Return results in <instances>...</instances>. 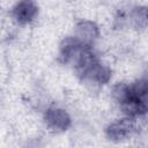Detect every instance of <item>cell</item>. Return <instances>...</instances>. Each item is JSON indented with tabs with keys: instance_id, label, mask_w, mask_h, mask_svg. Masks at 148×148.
<instances>
[{
	"instance_id": "1",
	"label": "cell",
	"mask_w": 148,
	"mask_h": 148,
	"mask_svg": "<svg viewBox=\"0 0 148 148\" xmlns=\"http://www.w3.org/2000/svg\"><path fill=\"white\" fill-rule=\"evenodd\" d=\"M113 96L123 112L130 117H141L148 112V87L141 80L118 84Z\"/></svg>"
},
{
	"instance_id": "2",
	"label": "cell",
	"mask_w": 148,
	"mask_h": 148,
	"mask_svg": "<svg viewBox=\"0 0 148 148\" xmlns=\"http://www.w3.org/2000/svg\"><path fill=\"white\" fill-rule=\"evenodd\" d=\"M140 128L139 117H127L111 123L106 127V136L111 141H123L127 140L134 135Z\"/></svg>"
},
{
	"instance_id": "3",
	"label": "cell",
	"mask_w": 148,
	"mask_h": 148,
	"mask_svg": "<svg viewBox=\"0 0 148 148\" xmlns=\"http://www.w3.org/2000/svg\"><path fill=\"white\" fill-rule=\"evenodd\" d=\"M44 121L46 126L53 132H64L68 130L72 124L69 114L65 110L59 108L47 109L44 114Z\"/></svg>"
},
{
	"instance_id": "4",
	"label": "cell",
	"mask_w": 148,
	"mask_h": 148,
	"mask_svg": "<svg viewBox=\"0 0 148 148\" xmlns=\"http://www.w3.org/2000/svg\"><path fill=\"white\" fill-rule=\"evenodd\" d=\"M38 14V7L34 0H20L12 9V16L18 24L32 22Z\"/></svg>"
},
{
	"instance_id": "5",
	"label": "cell",
	"mask_w": 148,
	"mask_h": 148,
	"mask_svg": "<svg viewBox=\"0 0 148 148\" xmlns=\"http://www.w3.org/2000/svg\"><path fill=\"white\" fill-rule=\"evenodd\" d=\"M98 29L92 22H81L76 25L75 37L87 44L91 45L98 38Z\"/></svg>"
},
{
	"instance_id": "6",
	"label": "cell",
	"mask_w": 148,
	"mask_h": 148,
	"mask_svg": "<svg viewBox=\"0 0 148 148\" xmlns=\"http://www.w3.org/2000/svg\"><path fill=\"white\" fill-rule=\"evenodd\" d=\"M130 23L136 28L142 29L148 27V7H138L130 12Z\"/></svg>"
},
{
	"instance_id": "7",
	"label": "cell",
	"mask_w": 148,
	"mask_h": 148,
	"mask_svg": "<svg viewBox=\"0 0 148 148\" xmlns=\"http://www.w3.org/2000/svg\"><path fill=\"white\" fill-rule=\"evenodd\" d=\"M141 79H142V80H143V81L147 83V86H148V71H147V73H146V74H145V75H143Z\"/></svg>"
}]
</instances>
